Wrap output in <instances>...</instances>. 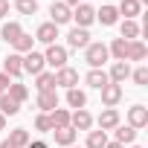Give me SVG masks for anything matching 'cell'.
Masks as SVG:
<instances>
[{"mask_svg":"<svg viewBox=\"0 0 148 148\" xmlns=\"http://www.w3.org/2000/svg\"><path fill=\"white\" fill-rule=\"evenodd\" d=\"M108 58H110V55H108V44H102V41H90V44L84 47V61L90 64V70H102Z\"/></svg>","mask_w":148,"mask_h":148,"instance_id":"6da1fadb","label":"cell"},{"mask_svg":"<svg viewBox=\"0 0 148 148\" xmlns=\"http://www.w3.org/2000/svg\"><path fill=\"white\" fill-rule=\"evenodd\" d=\"M67 58H70V49L61 47V44H49V47L44 49V64L52 67V73L61 70V67H67Z\"/></svg>","mask_w":148,"mask_h":148,"instance_id":"7a4b0ae2","label":"cell"},{"mask_svg":"<svg viewBox=\"0 0 148 148\" xmlns=\"http://www.w3.org/2000/svg\"><path fill=\"white\" fill-rule=\"evenodd\" d=\"M3 73L12 79V82H18L21 76H23V55H18V52H9L6 58H3Z\"/></svg>","mask_w":148,"mask_h":148,"instance_id":"3957f363","label":"cell"},{"mask_svg":"<svg viewBox=\"0 0 148 148\" xmlns=\"http://www.w3.org/2000/svg\"><path fill=\"white\" fill-rule=\"evenodd\" d=\"M55 87H64V90L79 87V70H73L70 64L61 67V70H55Z\"/></svg>","mask_w":148,"mask_h":148,"instance_id":"277c9868","label":"cell"},{"mask_svg":"<svg viewBox=\"0 0 148 148\" xmlns=\"http://www.w3.org/2000/svg\"><path fill=\"white\" fill-rule=\"evenodd\" d=\"M73 21H76L79 29H87V26L96 21V9H93L90 3H79L76 9H73Z\"/></svg>","mask_w":148,"mask_h":148,"instance_id":"5b68a950","label":"cell"},{"mask_svg":"<svg viewBox=\"0 0 148 148\" xmlns=\"http://www.w3.org/2000/svg\"><path fill=\"white\" fill-rule=\"evenodd\" d=\"M93 122L99 125V131H105V134H108V131H113L116 125H122V116H119V110H116V108H105V110L99 113V119H93Z\"/></svg>","mask_w":148,"mask_h":148,"instance_id":"8992f818","label":"cell"},{"mask_svg":"<svg viewBox=\"0 0 148 148\" xmlns=\"http://www.w3.org/2000/svg\"><path fill=\"white\" fill-rule=\"evenodd\" d=\"M73 21V9L67 6V3H52L49 6V23H55V26H64V23H70Z\"/></svg>","mask_w":148,"mask_h":148,"instance_id":"52a82bcc","label":"cell"},{"mask_svg":"<svg viewBox=\"0 0 148 148\" xmlns=\"http://www.w3.org/2000/svg\"><path fill=\"white\" fill-rule=\"evenodd\" d=\"M99 93H102V105H105V108H116V105L122 102V96H125L122 84H110V82H108Z\"/></svg>","mask_w":148,"mask_h":148,"instance_id":"ba28073f","label":"cell"},{"mask_svg":"<svg viewBox=\"0 0 148 148\" xmlns=\"http://www.w3.org/2000/svg\"><path fill=\"white\" fill-rule=\"evenodd\" d=\"M108 79H110V84H125L131 79V64L128 61H113L110 70H108Z\"/></svg>","mask_w":148,"mask_h":148,"instance_id":"9c48e42d","label":"cell"},{"mask_svg":"<svg viewBox=\"0 0 148 148\" xmlns=\"http://www.w3.org/2000/svg\"><path fill=\"white\" fill-rule=\"evenodd\" d=\"M70 128H73V131H90V128H93L90 110H87V108H82V110H70Z\"/></svg>","mask_w":148,"mask_h":148,"instance_id":"30bf717a","label":"cell"},{"mask_svg":"<svg viewBox=\"0 0 148 148\" xmlns=\"http://www.w3.org/2000/svg\"><path fill=\"white\" fill-rule=\"evenodd\" d=\"M128 125H131L134 131H142V128L148 125V108H145V105L128 108Z\"/></svg>","mask_w":148,"mask_h":148,"instance_id":"8fae6325","label":"cell"},{"mask_svg":"<svg viewBox=\"0 0 148 148\" xmlns=\"http://www.w3.org/2000/svg\"><path fill=\"white\" fill-rule=\"evenodd\" d=\"M90 44V32L87 29H79V26H73L67 32V49H84Z\"/></svg>","mask_w":148,"mask_h":148,"instance_id":"7c38bea8","label":"cell"},{"mask_svg":"<svg viewBox=\"0 0 148 148\" xmlns=\"http://www.w3.org/2000/svg\"><path fill=\"white\" fill-rule=\"evenodd\" d=\"M47 64H44V52H26L23 55V73H32V76H38V73H44Z\"/></svg>","mask_w":148,"mask_h":148,"instance_id":"4fadbf2b","label":"cell"},{"mask_svg":"<svg viewBox=\"0 0 148 148\" xmlns=\"http://www.w3.org/2000/svg\"><path fill=\"white\" fill-rule=\"evenodd\" d=\"M35 108H38L41 113H52V110L58 108V93H55V90L38 93V96H35Z\"/></svg>","mask_w":148,"mask_h":148,"instance_id":"5bb4252c","label":"cell"},{"mask_svg":"<svg viewBox=\"0 0 148 148\" xmlns=\"http://www.w3.org/2000/svg\"><path fill=\"white\" fill-rule=\"evenodd\" d=\"M49 134H52L55 145H61V148H70V145H76V136H79V131H73V128H52Z\"/></svg>","mask_w":148,"mask_h":148,"instance_id":"9a60e30c","label":"cell"},{"mask_svg":"<svg viewBox=\"0 0 148 148\" xmlns=\"http://www.w3.org/2000/svg\"><path fill=\"white\" fill-rule=\"evenodd\" d=\"M55 38H58V26L55 23H41L38 29H35V41H41L44 47H49V44H55Z\"/></svg>","mask_w":148,"mask_h":148,"instance_id":"2e32d148","label":"cell"},{"mask_svg":"<svg viewBox=\"0 0 148 148\" xmlns=\"http://www.w3.org/2000/svg\"><path fill=\"white\" fill-rule=\"evenodd\" d=\"M116 12H119L122 21H136V15L142 12V6H139V0H119Z\"/></svg>","mask_w":148,"mask_h":148,"instance_id":"e0dca14e","label":"cell"},{"mask_svg":"<svg viewBox=\"0 0 148 148\" xmlns=\"http://www.w3.org/2000/svg\"><path fill=\"white\" fill-rule=\"evenodd\" d=\"M21 35H23V26L18 21H6L3 26H0V41H6V44H15Z\"/></svg>","mask_w":148,"mask_h":148,"instance_id":"ac0fdd59","label":"cell"},{"mask_svg":"<svg viewBox=\"0 0 148 148\" xmlns=\"http://www.w3.org/2000/svg\"><path fill=\"white\" fill-rule=\"evenodd\" d=\"M96 21H99L102 26H116V23H119V12H116V6L105 3V6L96 12Z\"/></svg>","mask_w":148,"mask_h":148,"instance_id":"d6986e66","label":"cell"},{"mask_svg":"<svg viewBox=\"0 0 148 148\" xmlns=\"http://www.w3.org/2000/svg\"><path fill=\"white\" fill-rule=\"evenodd\" d=\"M148 58V47L142 44V41H128V55H125V61L131 64V61H145Z\"/></svg>","mask_w":148,"mask_h":148,"instance_id":"ffe728a7","label":"cell"},{"mask_svg":"<svg viewBox=\"0 0 148 148\" xmlns=\"http://www.w3.org/2000/svg\"><path fill=\"white\" fill-rule=\"evenodd\" d=\"M113 142H119V145H134L136 142V131L131 128V125H116L113 128Z\"/></svg>","mask_w":148,"mask_h":148,"instance_id":"44dd1931","label":"cell"},{"mask_svg":"<svg viewBox=\"0 0 148 148\" xmlns=\"http://www.w3.org/2000/svg\"><path fill=\"white\" fill-rule=\"evenodd\" d=\"M6 96H9V99H15L18 105H23V102L29 99V87H26L23 82H12V84L6 87Z\"/></svg>","mask_w":148,"mask_h":148,"instance_id":"7402d4cb","label":"cell"},{"mask_svg":"<svg viewBox=\"0 0 148 148\" xmlns=\"http://www.w3.org/2000/svg\"><path fill=\"white\" fill-rule=\"evenodd\" d=\"M67 105H70L73 110L87 108V93H84V90H79V87H70V90H67Z\"/></svg>","mask_w":148,"mask_h":148,"instance_id":"603a6c76","label":"cell"},{"mask_svg":"<svg viewBox=\"0 0 148 148\" xmlns=\"http://www.w3.org/2000/svg\"><path fill=\"white\" fill-rule=\"evenodd\" d=\"M108 82H110V79H108V73H105V70H90L87 76H84V84L93 87V90H102Z\"/></svg>","mask_w":148,"mask_h":148,"instance_id":"cb8c5ba5","label":"cell"},{"mask_svg":"<svg viewBox=\"0 0 148 148\" xmlns=\"http://www.w3.org/2000/svg\"><path fill=\"white\" fill-rule=\"evenodd\" d=\"M35 90H38V93L55 90V73H52V70H44V73H38V76H35Z\"/></svg>","mask_w":148,"mask_h":148,"instance_id":"d4e9b609","label":"cell"},{"mask_svg":"<svg viewBox=\"0 0 148 148\" xmlns=\"http://www.w3.org/2000/svg\"><path fill=\"white\" fill-rule=\"evenodd\" d=\"M139 23L136 21H122L119 23V38H125V41H139Z\"/></svg>","mask_w":148,"mask_h":148,"instance_id":"484cf974","label":"cell"},{"mask_svg":"<svg viewBox=\"0 0 148 148\" xmlns=\"http://www.w3.org/2000/svg\"><path fill=\"white\" fill-rule=\"evenodd\" d=\"M108 55H113V61H125V55H128V41H125V38H113V41L108 44Z\"/></svg>","mask_w":148,"mask_h":148,"instance_id":"4316f807","label":"cell"},{"mask_svg":"<svg viewBox=\"0 0 148 148\" xmlns=\"http://www.w3.org/2000/svg\"><path fill=\"white\" fill-rule=\"evenodd\" d=\"M9 142H12V148H26L32 142V136L26 128H15V131H9Z\"/></svg>","mask_w":148,"mask_h":148,"instance_id":"83f0119b","label":"cell"},{"mask_svg":"<svg viewBox=\"0 0 148 148\" xmlns=\"http://www.w3.org/2000/svg\"><path fill=\"white\" fill-rule=\"evenodd\" d=\"M47 116H49L52 128H70V110H67V108H55V110L47 113Z\"/></svg>","mask_w":148,"mask_h":148,"instance_id":"f1b7e54d","label":"cell"},{"mask_svg":"<svg viewBox=\"0 0 148 148\" xmlns=\"http://www.w3.org/2000/svg\"><path fill=\"white\" fill-rule=\"evenodd\" d=\"M110 139H108V134L105 131H87V142H84V148H105Z\"/></svg>","mask_w":148,"mask_h":148,"instance_id":"f546056e","label":"cell"},{"mask_svg":"<svg viewBox=\"0 0 148 148\" xmlns=\"http://www.w3.org/2000/svg\"><path fill=\"white\" fill-rule=\"evenodd\" d=\"M12 47H15V52H18V55H26V52H32V49H35V38L23 32V35H21V38H18Z\"/></svg>","mask_w":148,"mask_h":148,"instance_id":"4dcf8cb0","label":"cell"},{"mask_svg":"<svg viewBox=\"0 0 148 148\" xmlns=\"http://www.w3.org/2000/svg\"><path fill=\"white\" fill-rule=\"evenodd\" d=\"M0 113H3V116H15V113H21V105L3 93V96H0Z\"/></svg>","mask_w":148,"mask_h":148,"instance_id":"1f68e13d","label":"cell"},{"mask_svg":"<svg viewBox=\"0 0 148 148\" xmlns=\"http://www.w3.org/2000/svg\"><path fill=\"white\" fill-rule=\"evenodd\" d=\"M15 9L21 15H38V0H15Z\"/></svg>","mask_w":148,"mask_h":148,"instance_id":"d6a6232c","label":"cell"},{"mask_svg":"<svg viewBox=\"0 0 148 148\" xmlns=\"http://www.w3.org/2000/svg\"><path fill=\"white\" fill-rule=\"evenodd\" d=\"M131 79H134V84H136V87H145V84H148V67L142 64V67L131 70Z\"/></svg>","mask_w":148,"mask_h":148,"instance_id":"836d02e7","label":"cell"},{"mask_svg":"<svg viewBox=\"0 0 148 148\" xmlns=\"http://www.w3.org/2000/svg\"><path fill=\"white\" fill-rule=\"evenodd\" d=\"M35 131H38V134H49V131H52V122H49L47 113H38V116H35Z\"/></svg>","mask_w":148,"mask_h":148,"instance_id":"e575fe53","label":"cell"},{"mask_svg":"<svg viewBox=\"0 0 148 148\" xmlns=\"http://www.w3.org/2000/svg\"><path fill=\"white\" fill-rule=\"evenodd\" d=\"M9 84H12V79L6 76V73H3V70H0V96H3V93H6V87H9Z\"/></svg>","mask_w":148,"mask_h":148,"instance_id":"d590c367","label":"cell"},{"mask_svg":"<svg viewBox=\"0 0 148 148\" xmlns=\"http://www.w3.org/2000/svg\"><path fill=\"white\" fill-rule=\"evenodd\" d=\"M9 18V0H0V21Z\"/></svg>","mask_w":148,"mask_h":148,"instance_id":"8d00e7d4","label":"cell"},{"mask_svg":"<svg viewBox=\"0 0 148 148\" xmlns=\"http://www.w3.org/2000/svg\"><path fill=\"white\" fill-rule=\"evenodd\" d=\"M26 148H49V145H47V142H44V139H35V142H29V145H26Z\"/></svg>","mask_w":148,"mask_h":148,"instance_id":"74e56055","label":"cell"},{"mask_svg":"<svg viewBox=\"0 0 148 148\" xmlns=\"http://www.w3.org/2000/svg\"><path fill=\"white\" fill-rule=\"evenodd\" d=\"M61 3H67L70 9H76V6H79V0H61Z\"/></svg>","mask_w":148,"mask_h":148,"instance_id":"f35d334b","label":"cell"},{"mask_svg":"<svg viewBox=\"0 0 148 148\" xmlns=\"http://www.w3.org/2000/svg\"><path fill=\"white\" fill-rule=\"evenodd\" d=\"M0 131H6V116L0 113Z\"/></svg>","mask_w":148,"mask_h":148,"instance_id":"ab89813d","label":"cell"},{"mask_svg":"<svg viewBox=\"0 0 148 148\" xmlns=\"http://www.w3.org/2000/svg\"><path fill=\"white\" fill-rule=\"evenodd\" d=\"M105 148H125V145H119V142H108Z\"/></svg>","mask_w":148,"mask_h":148,"instance_id":"60d3db41","label":"cell"},{"mask_svg":"<svg viewBox=\"0 0 148 148\" xmlns=\"http://www.w3.org/2000/svg\"><path fill=\"white\" fill-rule=\"evenodd\" d=\"M0 148H12V142H9V139H3V142H0Z\"/></svg>","mask_w":148,"mask_h":148,"instance_id":"b9f144b4","label":"cell"},{"mask_svg":"<svg viewBox=\"0 0 148 148\" xmlns=\"http://www.w3.org/2000/svg\"><path fill=\"white\" fill-rule=\"evenodd\" d=\"M70 148H84V145H70Z\"/></svg>","mask_w":148,"mask_h":148,"instance_id":"7bdbcfd3","label":"cell"},{"mask_svg":"<svg viewBox=\"0 0 148 148\" xmlns=\"http://www.w3.org/2000/svg\"><path fill=\"white\" fill-rule=\"evenodd\" d=\"M142 3H148V0H139V6H142Z\"/></svg>","mask_w":148,"mask_h":148,"instance_id":"ee69618b","label":"cell"},{"mask_svg":"<svg viewBox=\"0 0 148 148\" xmlns=\"http://www.w3.org/2000/svg\"><path fill=\"white\" fill-rule=\"evenodd\" d=\"M131 148H142V145H131Z\"/></svg>","mask_w":148,"mask_h":148,"instance_id":"f6af8a7d","label":"cell"}]
</instances>
